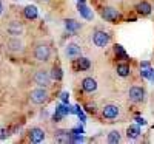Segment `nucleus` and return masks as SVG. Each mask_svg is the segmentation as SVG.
I'll use <instances>...</instances> for the list:
<instances>
[{
    "label": "nucleus",
    "mask_w": 154,
    "mask_h": 144,
    "mask_svg": "<svg viewBox=\"0 0 154 144\" xmlns=\"http://www.w3.org/2000/svg\"><path fill=\"white\" fill-rule=\"evenodd\" d=\"M54 138H56L57 142H69L71 141V132H68V130H57Z\"/></svg>",
    "instance_id": "nucleus-13"
},
{
    "label": "nucleus",
    "mask_w": 154,
    "mask_h": 144,
    "mask_svg": "<svg viewBox=\"0 0 154 144\" xmlns=\"http://www.w3.org/2000/svg\"><path fill=\"white\" fill-rule=\"evenodd\" d=\"M128 98H130L131 102H136V104L142 102L145 99V88L143 87H137V85L131 87L130 91H128Z\"/></svg>",
    "instance_id": "nucleus-4"
},
{
    "label": "nucleus",
    "mask_w": 154,
    "mask_h": 144,
    "mask_svg": "<svg viewBox=\"0 0 154 144\" xmlns=\"http://www.w3.org/2000/svg\"><path fill=\"white\" fill-rule=\"evenodd\" d=\"M49 98V93L45 87H38L35 90H32L29 93V99L32 104H37V106H40V104H45Z\"/></svg>",
    "instance_id": "nucleus-1"
},
{
    "label": "nucleus",
    "mask_w": 154,
    "mask_h": 144,
    "mask_svg": "<svg viewBox=\"0 0 154 144\" xmlns=\"http://www.w3.org/2000/svg\"><path fill=\"white\" fill-rule=\"evenodd\" d=\"M82 88L86 91V93H93V91L97 90V82L94 77H85L82 81Z\"/></svg>",
    "instance_id": "nucleus-11"
},
{
    "label": "nucleus",
    "mask_w": 154,
    "mask_h": 144,
    "mask_svg": "<svg viewBox=\"0 0 154 144\" xmlns=\"http://www.w3.org/2000/svg\"><path fill=\"white\" fill-rule=\"evenodd\" d=\"M8 48L11 50V51H14V53H17V51H22L23 50V44H22V41L19 39V36H12L9 41H8Z\"/></svg>",
    "instance_id": "nucleus-12"
},
{
    "label": "nucleus",
    "mask_w": 154,
    "mask_h": 144,
    "mask_svg": "<svg viewBox=\"0 0 154 144\" xmlns=\"http://www.w3.org/2000/svg\"><path fill=\"white\" fill-rule=\"evenodd\" d=\"M136 9H137V12L139 14H142V16H148L149 12H151V5L148 3V2H145V0H142L137 6H136Z\"/></svg>",
    "instance_id": "nucleus-14"
},
{
    "label": "nucleus",
    "mask_w": 154,
    "mask_h": 144,
    "mask_svg": "<svg viewBox=\"0 0 154 144\" xmlns=\"http://www.w3.org/2000/svg\"><path fill=\"white\" fill-rule=\"evenodd\" d=\"M65 27H66V30L69 31V33H77L80 28H82V25L79 23V22H75V20H72V19H69V20H65Z\"/></svg>",
    "instance_id": "nucleus-16"
},
{
    "label": "nucleus",
    "mask_w": 154,
    "mask_h": 144,
    "mask_svg": "<svg viewBox=\"0 0 154 144\" xmlns=\"http://www.w3.org/2000/svg\"><path fill=\"white\" fill-rule=\"evenodd\" d=\"M65 54L69 57V59H77L82 56V50L77 44H68L66 48H65Z\"/></svg>",
    "instance_id": "nucleus-8"
},
{
    "label": "nucleus",
    "mask_w": 154,
    "mask_h": 144,
    "mask_svg": "<svg viewBox=\"0 0 154 144\" xmlns=\"http://www.w3.org/2000/svg\"><path fill=\"white\" fill-rule=\"evenodd\" d=\"M117 74L122 76V77H126L130 74V65L128 64H119L117 65Z\"/></svg>",
    "instance_id": "nucleus-20"
},
{
    "label": "nucleus",
    "mask_w": 154,
    "mask_h": 144,
    "mask_svg": "<svg viewBox=\"0 0 154 144\" xmlns=\"http://www.w3.org/2000/svg\"><path fill=\"white\" fill-rule=\"evenodd\" d=\"M77 8H79V12H80V14H82L85 19H93V12L88 9V6L85 5V2H79Z\"/></svg>",
    "instance_id": "nucleus-18"
},
{
    "label": "nucleus",
    "mask_w": 154,
    "mask_h": 144,
    "mask_svg": "<svg viewBox=\"0 0 154 144\" xmlns=\"http://www.w3.org/2000/svg\"><path fill=\"white\" fill-rule=\"evenodd\" d=\"M126 136L131 138V139H137L140 136V129L137 126H130L126 129Z\"/></svg>",
    "instance_id": "nucleus-17"
},
{
    "label": "nucleus",
    "mask_w": 154,
    "mask_h": 144,
    "mask_svg": "<svg viewBox=\"0 0 154 144\" xmlns=\"http://www.w3.org/2000/svg\"><path fill=\"white\" fill-rule=\"evenodd\" d=\"M79 2H85V0H79Z\"/></svg>",
    "instance_id": "nucleus-29"
},
{
    "label": "nucleus",
    "mask_w": 154,
    "mask_h": 144,
    "mask_svg": "<svg viewBox=\"0 0 154 144\" xmlns=\"http://www.w3.org/2000/svg\"><path fill=\"white\" fill-rule=\"evenodd\" d=\"M62 101H68V93H66V91H63V93H62Z\"/></svg>",
    "instance_id": "nucleus-26"
},
{
    "label": "nucleus",
    "mask_w": 154,
    "mask_h": 144,
    "mask_svg": "<svg viewBox=\"0 0 154 144\" xmlns=\"http://www.w3.org/2000/svg\"><path fill=\"white\" fill-rule=\"evenodd\" d=\"M6 31H8V34H11V36H20V34H23L25 27H23V23H22V22H19V20H12V22L8 23Z\"/></svg>",
    "instance_id": "nucleus-7"
},
{
    "label": "nucleus",
    "mask_w": 154,
    "mask_h": 144,
    "mask_svg": "<svg viewBox=\"0 0 154 144\" xmlns=\"http://www.w3.org/2000/svg\"><path fill=\"white\" fill-rule=\"evenodd\" d=\"M136 121H137L139 124H142V126H143V124H146V121L143 119V118H136Z\"/></svg>",
    "instance_id": "nucleus-25"
},
{
    "label": "nucleus",
    "mask_w": 154,
    "mask_h": 144,
    "mask_svg": "<svg viewBox=\"0 0 154 144\" xmlns=\"http://www.w3.org/2000/svg\"><path fill=\"white\" fill-rule=\"evenodd\" d=\"M93 42H94V45H96V47L103 48V47H106V45L109 44V34H108V33H105V31L97 30V31L93 34Z\"/></svg>",
    "instance_id": "nucleus-5"
},
{
    "label": "nucleus",
    "mask_w": 154,
    "mask_h": 144,
    "mask_svg": "<svg viewBox=\"0 0 154 144\" xmlns=\"http://www.w3.org/2000/svg\"><path fill=\"white\" fill-rule=\"evenodd\" d=\"M77 67H79L80 71H85V70H88L89 67H91V62H89V59H86V57H80L79 59V64H77Z\"/></svg>",
    "instance_id": "nucleus-21"
},
{
    "label": "nucleus",
    "mask_w": 154,
    "mask_h": 144,
    "mask_svg": "<svg viewBox=\"0 0 154 144\" xmlns=\"http://www.w3.org/2000/svg\"><path fill=\"white\" fill-rule=\"evenodd\" d=\"M51 79H56V81H60L62 79V70L60 67H53V70H51Z\"/></svg>",
    "instance_id": "nucleus-23"
},
{
    "label": "nucleus",
    "mask_w": 154,
    "mask_h": 144,
    "mask_svg": "<svg viewBox=\"0 0 154 144\" xmlns=\"http://www.w3.org/2000/svg\"><path fill=\"white\" fill-rule=\"evenodd\" d=\"M5 136H8V130L6 129H0V139L5 138Z\"/></svg>",
    "instance_id": "nucleus-24"
},
{
    "label": "nucleus",
    "mask_w": 154,
    "mask_h": 144,
    "mask_svg": "<svg viewBox=\"0 0 154 144\" xmlns=\"http://www.w3.org/2000/svg\"><path fill=\"white\" fill-rule=\"evenodd\" d=\"M29 139L32 142H42L45 139V130L40 127H32L29 130Z\"/></svg>",
    "instance_id": "nucleus-10"
},
{
    "label": "nucleus",
    "mask_w": 154,
    "mask_h": 144,
    "mask_svg": "<svg viewBox=\"0 0 154 144\" xmlns=\"http://www.w3.org/2000/svg\"><path fill=\"white\" fill-rule=\"evenodd\" d=\"M23 14H25V17H26V19L34 20V19H37V16H38V11H37L35 6L29 5V6H26V8L23 9Z\"/></svg>",
    "instance_id": "nucleus-15"
},
{
    "label": "nucleus",
    "mask_w": 154,
    "mask_h": 144,
    "mask_svg": "<svg viewBox=\"0 0 154 144\" xmlns=\"http://www.w3.org/2000/svg\"><path fill=\"white\" fill-rule=\"evenodd\" d=\"M106 141H108L109 144H117V142L120 141V133L117 132V130H111V132L108 133Z\"/></svg>",
    "instance_id": "nucleus-19"
},
{
    "label": "nucleus",
    "mask_w": 154,
    "mask_h": 144,
    "mask_svg": "<svg viewBox=\"0 0 154 144\" xmlns=\"http://www.w3.org/2000/svg\"><path fill=\"white\" fill-rule=\"evenodd\" d=\"M49 56H51V48L45 44H40L34 48V57L38 61V62H46L49 61Z\"/></svg>",
    "instance_id": "nucleus-2"
},
{
    "label": "nucleus",
    "mask_w": 154,
    "mask_h": 144,
    "mask_svg": "<svg viewBox=\"0 0 154 144\" xmlns=\"http://www.w3.org/2000/svg\"><path fill=\"white\" fill-rule=\"evenodd\" d=\"M102 17H103L106 22H111V23H117L122 19L120 12L112 6H106V8L102 9Z\"/></svg>",
    "instance_id": "nucleus-3"
},
{
    "label": "nucleus",
    "mask_w": 154,
    "mask_h": 144,
    "mask_svg": "<svg viewBox=\"0 0 154 144\" xmlns=\"http://www.w3.org/2000/svg\"><path fill=\"white\" fill-rule=\"evenodd\" d=\"M3 9H5V6H3V2H2V0H0V14H2V12H3Z\"/></svg>",
    "instance_id": "nucleus-28"
},
{
    "label": "nucleus",
    "mask_w": 154,
    "mask_h": 144,
    "mask_svg": "<svg viewBox=\"0 0 154 144\" xmlns=\"http://www.w3.org/2000/svg\"><path fill=\"white\" fill-rule=\"evenodd\" d=\"M34 82L38 85V87H48L49 84H51V76H49V73L48 71H45V70H38V71H35V74H34Z\"/></svg>",
    "instance_id": "nucleus-6"
},
{
    "label": "nucleus",
    "mask_w": 154,
    "mask_h": 144,
    "mask_svg": "<svg viewBox=\"0 0 154 144\" xmlns=\"http://www.w3.org/2000/svg\"><path fill=\"white\" fill-rule=\"evenodd\" d=\"M102 115H103V118H106V119H114V118H117V115H119V107L114 106V104H108V106H105L103 110H102Z\"/></svg>",
    "instance_id": "nucleus-9"
},
{
    "label": "nucleus",
    "mask_w": 154,
    "mask_h": 144,
    "mask_svg": "<svg viewBox=\"0 0 154 144\" xmlns=\"http://www.w3.org/2000/svg\"><path fill=\"white\" fill-rule=\"evenodd\" d=\"M42 2H48V0H42Z\"/></svg>",
    "instance_id": "nucleus-30"
},
{
    "label": "nucleus",
    "mask_w": 154,
    "mask_h": 144,
    "mask_svg": "<svg viewBox=\"0 0 154 144\" xmlns=\"http://www.w3.org/2000/svg\"><path fill=\"white\" fill-rule=\"evenodd\" d=\"M114 53H116V56H117V57H122V59H126L128 57L126 51L123 50L122 45H114Z\"/></svg>",
    "instance_id": "nucleus-22"
},
{
    "label": "nucleus",
    "mask_w": 154,
    "mask_h": 144,
    "mask_svg": "<svg viewBox=\"0 0 154 144\" xmlns=\"http://www.w3.org/2000/svg\"><path fill=\"white\" fill-rule=\"evenodd\" d=\"M86 110H88V112H91V113H94V112H96L94 106H93V107H91V106H86Z\"/></svg>",
    "instance_id": "nucleus-27"
}]
</instances>
